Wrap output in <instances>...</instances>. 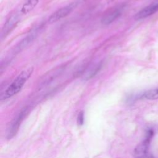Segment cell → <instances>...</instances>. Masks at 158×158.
<instances>
[{
  "mask_svg": "<svg viewBox=\"0 0 158 158\" xmlns=\"http://www.w3.org/2000/svg\"><path fill=\"white\" fill-rule=\"evenodd\" d=\"M33 72V67H29L22 71L1 94V99H6L18 93Z\"/></svg>",
  "mask_w": 158,
  "mask_h": 158,
  "instance_id": "6da1fadb",
  "label": "cell"
},
{
  "mask_svg": "<svg viewBox=\"0 0 158 158\" xmlns=\"http://www.w3.org/2000/svg\"><path fill=\"white\" fill-rule=\"evenodd\" d=\"M76 6L77 4L74 2L58 9L49 17L48 19L49 23H53L63 19L64 17H65L73 10V9L76 7Z\"/></svg>",
  "mask_w": 158,
  "mask_h": 158,
  "instance_id": "7a4b0ae2",
  "label": "cell"
},
{
  "mask_svg": "<svg viewBox=\"0 0 158 158\" xmlns=\"http://www.w3.org/2000/svg\"><path fill=\"white\" fill-rule=\"evenodd\" d=\"M152 132L151 131H149V133H148L147 138H146V139L143 142H142L141 143L138 144L135 148V149L134 150V155L136 158L142 157L147 154L148 150L149 143L151 138L152 137Z\"/></svg>",
  "mask_w": 158,
  "mask_h": 158,
  "instance_id": "3957f363",
  "label": "cell"
},
{
  "mask_svg": "<svg viewBox=\"0 0 158 158\" xmlns=\"http://www.w3.org/2000/svg\"><path fill=\"white\" fill-rule=\"evenodd\" d=\"M157 11H158V1L146 6V7L143 8L142 10L139 11L135 15V19L140 20V19L148 17V16L154 14Z\"/></svg>",
  "mask_w": 158,
  "mask_h": 158,
  "instance_id": "277c9868",
  "label": "cell"
},
{
  "mask_svg": "<svg viewBox=\"0 0 158 158\" xmlns=\"http://www.w3.org/2000/svg\"><path fill=\"white\" fill-rule=\"evenodd\" d=\"M19 20V15L18 14H15L11 15L7 20V22L5 23L3 27L1 32L2 37H5L6 36H7L11 31V30L15 27Z\"/></svg>",
  "mask_w": 158,
  "mask_h": 158,
  "instance_id": "5b68a950",
  "label": "cell"
},
{
  "mask_svg": "<svg viewBox=\"0 0 158 158\" xmlns=\"http://www.w3.org/2000/svg\"><path fill=\"white\" fill-rule=\"evenodd\" d=\"M122 14V9L120 7L115 8L107 13L101 20V23L103 25H109L115 21Z\"/></svg>",
  "mask_w": 158,
  "mask_h": 158,
  "instance_id": "8992f818",
  "label": "cell"
},
{
  "mask_svg": "<svg viewBox=\"0 0 158 158\" xmlns=\"http://www.w3.org/2000/svg\"><path fill=\"white\" fill-rule=\"evenodd\" d=\"M27 114V109H24L22 110L19 114V115L15 118L14 120V122L11 125V127L9 129V132L8 133V136L9 138H12V136H14V135L16 133L17 131L18 130L19 127L22 121L23 118H24L25 114Z\"/></svg>",
  "mask_w": 158,
  "mask_h": 158,
  "instance_id": "52a82bcc",
  "label": "cell"
},
{
  "mask_svg": "<svg viewBox=\"0 0 158 158\" xmlns=\"http://www.w3.org/2000/svg\"><path fill=\"white\" fill-rule=\"evenodd\" d=\"M102 67V62L98 63L94 66L91 67L86 73L84 78L85 80H89L91 79V78L94 77L100 70L101 68Z\"/></svg>",
  "mask_w": 158,
  "mask_h": 158,
  "instance_id": "ba28073f",
  "label": "cell"
},
{
  "mask_svg": "<svg viewBox=\"0 0 158 158\" xmlns=\"http://www.w3.org/2000/svg\"><path fill=\"white\" fill-rule=\"evenodd\" d=\"M38 0H28L22 6L21 12L23 14H27L31 11L38 4Z\"/></svg>",
  "mask_w": 158,
  "mask_h": 158,
  "instance_id": "9c48e42d",
  "label": "cell"
},
{
  "mask_svg": "<svg viewBox=\"0 0 158 158\" xmlns=\"http://www.w3.org/2000/svg\"><path fill=\"white\" fill-rule=\"evenodd\" d=\"M143 97L149 100L157 99H158V88L146 91L143 94Z\"/></svg>",
  "mask_w": 158,
  "mask_h": 158,
  "instance_id": "30bf717a",
  "label": "cell"
},
{
  "mask_svg": "<svg viewBox=\"0 0 158 158\" xmlns=\"http://www.w3.org/2000/svg\"><path fill=\"white\" fill-rule=\"evenodd\" d=\"M35 36V34H31V35L27 36L22 41H21L20 43H19V46L17 47L18 50H21V49H23L25 47H26L33 40Z\"/></svg>",
  "mask_w": 158,
  "mask_h": 158,
  "instance_id": "8fae6325",
  "label": "cell"
},
{
  "mask_svg": "<svg viewBox=\"0 0 158 158\" xmlns=\"http://www.w3.org/2000/svg\"><path fill=\"white\" fill-rule=\"evenodd\" d=\"M83 114L82 112H80L79 114H78V122L79 124H82L83 122Z\"/></svg>",
  "mask_w": 158,
  "mask_h": 158,
  "instance_id": "7c38bea8",
  "label": "cell"
},
{
  "mask_svg": "<svg viewBox=\"0 0 158 158\" xmlns=\"http://www.w3.org/2000/svg\"><path fill=\"white\" fill-rule=\"evenodd\" d=\"M140 158H152V157L151 156L146 154V156H143V157H140Z\"/></svg>",
  "mask_w": 158,
  "mask_h": 158,
  "instance_id": "4fadbf2b",
  "label": "cell"
}]
</instances>
